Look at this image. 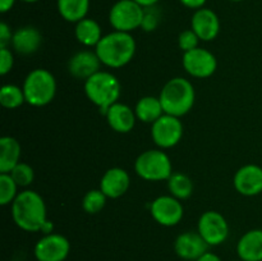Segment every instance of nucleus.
<instances>
[{"mask_svg": "<svg viewBox=\"0 0 262 261\" xmlns=\"http://www.w3.org/2000/svg\"><path fill=\"white\" fill-rule=\"evenodd\" d=\"M46 205L41 194L32 189L19 192L12 204V217L25 232H42L48 222Z\"/></svg>", "mask_w": 262, "mask_h": 261, "instance_id": "1", "label": "nucleus"}, {"mask_svg": "<svg viewBox=\"0 0 262 261\" xmlns=\"http://www.w3.org/2000/svg\"><path fill=\"white\" fill-rule=\"evenodd\" d=\"M95 51L104 66L109 68H122L135 56L136 41L130 33L113 31L102 36Z\"/></svg>", "mask_w": 262, "mask_h": 261, "instance_id": "2", "label": "nucleus"}, {"mask_svg": "<svg viewBox=\"0 0 262 261\" xmlns=\"http://www.w3.org/2000/svg\"><path fill=\"white\" fill-rule=\"evenodd\" d=\"M159 99L165 114L181 118L193 107L196 92L193 84L188 79L174 77L164 84Z\"/></svg>", "mask_w": 262, "mask_h": 261, "instance_id": "3", "label": "nucleus"}, {"mask_svg": "<svg viewBox=\"0 0 262 261\" xmlns=\"http://www.w3.org/2000/svg\"><path fill=\"white\" fill-rule=\"evenodd\" d=\"M84 92L90 101L105 115L107 109L119 100L122 84L113 73L100 71L84 81Z\"/></svg>", "mask_w": 262, "mask_h": 261, "instance_id": "4", "label": "nucleus"}, {"mask_svg": "<svg viewBox=\"0 0 262 261\" xmlns=\"http://www.w3.org/2000/svg\"><path fill=\"white\" fill-rule=\"evenodd\" d=\"M22 89L27 104L37 107L45 106L55 97L56 79L48 69L36 68L27 74Z\"/></svg>", "mask_w": 262, "mask_h": 261, "instance_id": "5", "label": "nucleus"}, {"mask_svg": "<svg viewBox=\"0 0 262 261\" xmlns=\"http://www.w3.org/2000/svg\"><path fill=\"white\" fill-rule=\"evenodd\" d=\"M135 170L137 176L145 181L159 182L170 178L173 166L168 154L159 148H152L138 155L135 163Z\"/></svg>", "mask_w": 262, "mask_h": 261, "instance_id": "6", "label": "nucleus"}, {"mask_svg": "<svg viewBox=\"0 0 262 261\" xmlns=\"http://www.w3.org/2000/svg\"><path fill=\"white\" fill-rule=\"evenodd\" d=\"M145 8L133 0H119L109 12V22L114 31L130 33L141 28Z\"/></svg>", "mask_w": 262, "mask_h": 261, "instance_id": "7", "label": "nucleus"}, {"mask_svg": "<svg viewBox=\"0 0 262 261\" xmlns=\"http://www.w3.org/2000/svg\"><path fill=\"white\" fill-rule=\"evenodd\" d=\"M183 123L178 117L163 114L151 127V137L160 148H170L178 145L183 137Z\"/></svg>", "mask_w": 262, "mask_h": 261, "instance_id": "8", "label": "nucleus"}, {"mask_svg": "<svg viewBox=\"0 0 262 261\" xmlns=\"http://www.w3.org/2000/svg\"><path fill=\"white\" fill-rule=\"evenodd\" d=\"M197 232L209 246H219L227 241L229 235V225L220 212L209 210L200 216Z\"/></svg>", "mask_w": 262, "mask_h": 261, "instance_id": "9", "label": "nucleus"}, {"mask_svg": "<svg viewBox=\"0 0 262 261\" xmlns=\"http://www.w3.org/2000/svg\"><path fill=\"white\" fill-rule=\"evenodd\" d=\"M71 252L68 238L58 233L43 234L33 248V255L37 261H66Z\"/></svg>", "mask_w": 262, "mask_h": 261, "instance_id": "10", "label": "nucleus"}, {"mask_svg": "<svg viewBox=\"0 0 262 261\" xmlns=\"http://www.w3.org/2000/svg\"><path fill=\"white\" fill-rule=\"evenodd\" d=\"M183 67L194 78H209L216 71L217 60L211 51L196 48L183 54Z\"/></svg>", "mask_w": 262, "mask_h": 261, "instance_id": "11", "label": "nucleus"}, {"mask_svg": "<svg viewBox=\"0 0 262 261\" xmlns=\"http://www.w3.org/2000/svg\"><path fill=\"white\" fill-rule=\"evenodd\" d=\"M154 220L163 227H174L183 219L184 209L181 200L174 196H159L150 204Z\"/></svg>", "mask_w": 262, "mask_h": 261, "instance_id": "12", "label": "nucleus"}, {"mask_svg": "<svg viewBox=\"0 0 262 261\" xmlns=\"http://www.w3.org/2000/svg\"><path fill=\"white\" fill-rule=\"evenodd\" d=\"M191 28L194 31L200 40H215L220 32V20L216 13L209 8H201L194 10L191 19Z\"/></svg>", "mask_w": 262, "mask_h": 261, "instance_id": "13", "label": "nucleus"}, {"mask_svg": "<svg viewBox=\"0 0 262 261\" xmlns=\"http://www.w3.org/2000/svg\"><path fill=\"white\" fill-rule=\"evenodd\" d=\"M101 60L96 51L82 50L74 54L68 61V72L72 77L81 81H87L90 77L100 72Z\"/></svg>", "mask_w": 262, "mask_h": 261, "instance_id": "14", "label": "nucleus"}, {"mask_svg": "<svg viewBox=\"0 0 262 261\" xmlns=\"http://www.w3.org/2000/svg\"><path fill=\"white\" fill-rule=\"evenodd\" d=\"M209 245L199 232H184L174 241V251L177 256L186 261H196L200 256L207 252Z\"/></svg>", "mask_w": 262, "mask_h": 261, "instance_id": "15", "label": "nucleus"}, {"mask_svg": "<svg viewBox=\"0 0 262 261\" xmlns=\"http://www.w3.org/2000/svg\"><path fill=\"white\" fill-rule=\"evenodd\" d=\"M234 187L241 194L257 196L262 192V168L256 164H247L238 169L234 176Z\"/></svg>", "mask_w": 262, "mask_h": 261, "instance_id": "16", "label": "nucleus"}, {"mask_svg": "<svg viewBox=\"0 0 262 261\" xmlns=\"http://www.w3.org/2000/svg\"><path fill=\"white\" fill-rule=\"evenodd\" d=\"M130 184V177L123 168H110L102 176L100 181V189L107 199H119L128 191Z\"/></svg>", "mask_w": 262, "mask_h": 261, "instance_id": "17", "label": "nucleus"}, {"mask_svg": "<svg viewBox=\"0 0 262 261\" xmlns=\"http://www.w3.org/2000/svg\"><path fill=\"white\" fill-rule=\"evenodd\" d=\"M105 117H106L107 124L110 125V128L118 133L130 132L135 128L136 120H137L135 110L122 102L113 104L107 109Z\"/></svg>", "mask_w": 262, "mask_h": 261, "instance_id": "18", "label": "nucleus"}, {"mask_svg": "<svg viewBox=\"0 0 262 261\" xmlns=\"http://www.w3.org/2000/svg\"><path fill=\"white\" fill-rule=\"evenodd\" d=\"M42 44V35L40 31L32 26L20 27L13 33L12 48L20 55H31L40 49Z\"/></svg>", "mask_w": 262, "mask_h": 261, "instance_id": "19", "label": "nucleus"}, {"mask_svg": "<svg viewBox=\"0 0 262 261\" xmlns=\"http://www.w3.org/2000/svg\"><path fill=\"white\" fill-rule=\"evenodd\" d=\"M237 255L242 261H262V229H251L239 238Z\"/></svg>", "mask_w": 262, "mask_h": 261, "instance_id": "20", "label": "nucleus"}, {"mask_svg": "<svg viewBox=\"0 0 262 261\" xmlns=\"http://www.w3.org/2000/svg\"><path fill=\"white\" fill-rule=\"evenodd\" d=\"M20 151L19 142L14 137L4 136L0 138V173H10L20 163Z\"/></svg>", "mask_w": 262, "mask_h": 261, "instance_id": "21", "label": "nucleus"}, {"mask_svg": "<svg viewBox=\"0 0 262 261\" xmlns=\"http://www.w3.org/2000/svg\"><path fill=\"white\" fill-rule=\"evenodd\" d=\"M74 35L77 41L87 48H96L97 44L102 38V31L99 23L92 18H83L82 20L76 23Z\"/></svg>", "mask_w": 262, "mask_h": 261, "instance_id": "22", "label": "nucleus"}, {"mask_svg": "<svg viewBox=\"0 0 262 261\" xmlns=\"http://www.w3.org/2000/svg\"><path fill=\"white\" fill-rule=\"evenodd\" d=\"M135 113L138 120L143 123H151V124L156 122L161 115L165 114L160 99L155 96L141 97L136 104Z\"/></svg>", "mask_w": 262, "mask_h": 261, "instance_id": "23", "label": "nucleus"}, {"mask_svg": "<svg viewBox=\"0 0 262 261\" xmlns=\"http://www.w3.org/2000/svg\"><path fill=\"white\" fill-rule=\"evenodd\" d=\"M56 7L63 19L77 23L86 18L90 9V0H56Z\"/></svg>", "mask_w": 262, "mask_h": 261, "instance_id": "24", "label": "nucleus"}, {"mask_svg": "<svg viewBox=\"0 0 262 261\" xmlns=\"http://www.w3.org/2000/svg\"><path fill=\"white\" fill-rule=\"evenodd\" d=\"M168 188L171 196L178 200H187L193 193V182L183 173H173L168 179Z\"/></svg>", "mask_w": 262, "mask_h": 261, "instance_id": "25", "label": "nucleus"}, {"mask_svg": "<svg viewBox=\"0 0 262 261\" xmlns=\"http://www.w3.org/2000/svg\"><path fill=\"white\" fill-rule=\"evenodd\" d=\"M26 102L23 89L15 84H4L0 90V104L7 109H17Z\"/></svg>", "mask_w": 262, "mask_h": 261, "instance_id": "26", "label": "nucleus"}, {"mask_svg": "<svg viewBox=\"0 0 262 261\" xmlns=\"http://www.w3.org/2000/svg\"><path fill=\"white\" fill-rule=\"evenodd\" d=\"M18 196V184L9 173H0V205L13 204Z\"/></svg>", "mask_w": 262, "mask_h": 261, "instance_id": "27", "label": "nucleus"}, {"mask_svg": "<svg viewBox=\"0 0 262 261\" xmlns=\"http://www.w3.org/2000/svg\"><path fill=\"white\" fill-rule=\"evenodd\" d=\"M106 199L101 189H90L82 200V207L87 214H97L101 211L106 204Z\"/></svg>", "mask_w": 262, "mask_h": 261, "instance_id": "28", "label": "nucleus"}, {"mask_svg": "<svg viewBox=\"0 0 262 261\" xmlns=\"http://www.w3.org/2000/svg\"><path fill=\"white\" fill-rule=\"evenodd\" d=\"M9 174L14 179L15 183L18 184V187L30 186L33 182V179H35V171H33L32 166L26 163H22V161L18 163Z\"/></svg>", "mask_w": 262, "mask_h": 261, "instance_id": "29", "label": "nucleus"}, {"mask_svg": "<svg viewBox=\"0 0 262 261\" xmlns=\"http://www.w3.org/2000/svg\"><path fill=\"white\" fill-rule=\"evenodd\" d=\"M160 19H161L160 10L156 8V5L145 8L141 28H142L143 31H146V32H152V31H155L156 28L159 27V25H160Z\"/></svg>", "mask_w": 262, "mask_h": 261, "instance_id": "30", "label": "nucleus"}, {"mask_svg": "<svg viewBox=\"0 0 262 261\" xmlns=\"http://www.w3.org/2000/svg\"><path fill=\"white\" fill-rule=\"evenodd\" d=\"M199 36L194 33V31L192 30H186L183 32H181L178 37V45L179 49H181L183 53H187V51H191L193 49L199 48Z\"/></svg>", "mask_w": 262, "mask_h": 261, "instance_id": "31", "label": "nucleus"}, {"mask_svg": "<svg viewBox=\"0 0 262 261\" xmlns=\"http://www.w3.org/2000/svg\"><path fill=\"white\" fill-rule=\"evenodd\" d=\"M14 64V56L9 48H0V74L5 76L9 73Z\"/></svg>", "mask_w": 262, "mask_h": 261, "instance_id": "32", "label": "nucleus"}, {"mask_svg": "<svg viewBox=\"0 0 262 261\" xmlns=\"http://www.w3.org/2000/svg\"><path fill=\"white\" fill-rule=\"evenodd\" d=\"M12 30L5 22L0 23V48H8V45L12 44L13 38Z\"/></svg>", "mask_w": 262, "mask_h": 261, "instance_id": "33", "label": "nucleus"}, {"mask_svg": "<svg viewBox=\"0 0 262 261\" xmlns=\"http://www.w3.org/2000/svg\"><path fill=\"white\" fill-rule=\"evenodd\" d=\"M182 5L189 8V9H201V8L205 7L207 0H179Z\"/></svg>", "mask_w": 262, "mask_h": 261, "instance_id": "34", "label": "nucleus"}, {"mask_svg": "<svg viewBox=\"0 0 262 261\" xmlns=\"http://www.w3.org/2000/svg\"><path fill=\"white\" fill-rule=\"evenodd\" d=\"M196 261H223V260L220 258V256L216 255V253L207 251V252H205L204 255L200 256Z\"/></svg>", "mask_w": 262, "mask_h": 261, "instance_id": "35", "label": "nucleus"}, {"mask_svg": "<svg viewBox=\"0 0 262 261\" xmlns=\"http://www.w3.org/2000/svg\"><path fill=\"white\" fill-rule=\"evenodd\" d=\"M15 0H0V12L7 13L14 7Z\"/></svg>", "mask_w": 262, "mask_h": 261, "instance_id": "36", "label": "nucleus"}, {"mask_svg": "<svg viewBox=\"0 0 262 261\" xmlns=\"http://www.w3.org/2000/svg\"><path fill=\"white\" fill-rule=\"evenodd\" d=\"M137 4H140L142 8H148V7H154L159 3V0H133Z\"/></svg>", "mask_w": 262, "mask_h": 261, "instance_id": "37", "label": "nucleus"}, {"mask_svg": "<svg viewBox=\"0 0 262 261\" xmlns=\"http://www.w3.org/2000/svg\"><path fill=\"white\" fill-rule=\"evenodd\" d=\"M22 2H25V3H31V4H32V3H37L38 0H22Z\"/></svg>", "mask_w": 262, "mask_h": 261, "instance_id": "38", "label": "nucleus"}, {"mask_svg": "<svg viewBox=\"0 0 262 261\" xmlns=\"http://www.w3.org/2000/svg\"><path fill=\"white\" fill-rule=\"evenodd\" d=\"M230 2H234V3H238V2H242V0H230Z\"/></svg>", "mask_w": 262, "mask_h": 261, "instance_id": "39", "label": "nucleus"}, {"mask_svg": "<svg viewBox=\"0 0 262 261\" xmlns=\"http://www.w3.org/2000/svg\"><path fill=\"white\" fill-rule=\"evenodd\" d=\"M233 261H242V260H233Z\"/></svg>", "mask_w": 262, "mask_h": 261, "instance_id": "40", "label": "nucleus"}]
</instances>
